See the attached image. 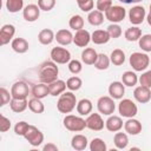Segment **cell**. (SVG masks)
Here are the masks:
<instances>
[{"label": "cell", "mask_w": 151, "mask_h": 151, "mask_svg": "<svg viewBox=\"0 0 151 151\" xmlns=\"http://www.w3.org/2000/svg\"><path fill=\"white\" fill-rule=\"evenodd\" d=\"M58 73H59L58 66L53 60L42 63L39 67V71H38L39 80L41 83H45V84H51L54 80H57L58 79Z\"/></svg>", "instance_id": "cell-1"}, {"label": "cell", "mask_w": 151, "mask_h": 151, "mask_svg": "<svg viewBox=\"0 0 151 151\" xmlns=\"http://www.w3.org/2000/svg\"><path fill=\"white\" fill-rule=\"evenodd\" d=\"M133 97H134V99H136L138 103L145 104V103H147V101L151 99V90H150V87H147V86L140 85V86H138V87L134 88V91H133Z\"/></svg>", "instance_id": "cell-13"}, {"label": "cell", "mask_w": 151, "mask_h": 151, "mask_svg": "<svg viewBox=\"0 0 151 151\" xmlns=\"http://www.w3.org/2000/svg\"><path fill=\"white\" fill-rule=\"evenodd\" d=\"M28 93H29V88H28V85L25 81H17L12 85V88H11L12 98L27 99Z\"/></svg>", "instance_id": "cell-10"}, {"label": "cell", "mask_w": 151, "mask_h": 151, "mask_svg": "<svg viewBox=\"0 0 151 151\" xmlns=\"http://www.w3.org/2000/svg\"><path fill=\"white\" fill-rule=\"evenodd\" d=\"M139 47L145 52H151V34H144L139 38Z\"/></svg>", "instance_id": "cell-41"}, {"label": "cell", "mask_w": 151, "mask_h": 151, "mask_svg": "<svg viewBox=\"0 0 151 151\" xmlns=\"http://www.w3.org/2000/svg\"><path fill=\"white\" fill-rule=\"evenodd\" d=\"M149 64H150V58L145 53L134 52L130 55V65L137 72H142V71L146 70Z\"/></svg>", "instance_id": "cell-3"}, {"label": "cell", "mask_w": 151, "mask_h": 151, "mask_svg": "<svg viewBox=\"0 0 151 151\" xmlns=\"http://www.w3.org/2000/svg\"><path fill=\"white\" fill-rule=\"evenodd\" d=\"M92 107H93V105H92L91 100L84 98V99H81V100L77 104V112H78L80 116H87L88 113H91Z\"/></svg>", "instance_id": "cell-29"}, {"label": "cell", "mask_w": 151, "mask_h": 151, "mask_svg": "<svg viewBox=\"0 0 151 151\" xmlns=\"http://www.w3.org/2000/svg\"><path fill=\"white\" fill-rule=\"evenodd\" d=\"M125 15H126V11H125V8L122 7V6H113V5H112V6L105 12V18H106L109 21L113 22V24H117V22L123 21L124 18H125Z\"/></svg>", "instance_id": "cell-8"}, {"label": "cell", "mask_w": 151, "mask_h": 151, "mask_svg": "<svg viewBox=\"0 0 151 151\" xmlns=\"http://www.w3.org/2000/svg\"><path fill=\"white\" fill-rule=\"evenodd\" d=\"M106 31L109 32L110 37L113 38V39L119 38V37L122 35V27H120L119 25H117V24H111V25H109V27H107Z\"/></svg>", "instance_id": "cell-42"}, {"label": "cell", "mask_w": 151, "mask_h": 151, "mask_svg": "<svg viewBox=\"0 0 151 151\" xmlns=\"http://www.w3.org/2000/svg\"><path fill=\"white\" fill-rule=\"evenodd\" d=\"M64 126L73 132H80L86 127V120L81 117H77L73 114H67L64 118Z\"/></svg>", "instance_id": "cell-4"}, {"label": "cell", "mask_w": 151, "mask_h": 151, "mask_svg": "<svg viewBox=\"0 0 151 151\" xmlns=\"http://www.w3.org/2000/svg\"><path fill=\"white\" fill-rule=\"evenodd\" d=\"M77 4L83 12H91V9H93L94 6L93 0H77Z\"/></svg>", "instance_id": "cell-43"}, {"label": "cell", "mask_w": 151, "mask_h": 151, "mask_svg": "<svg viewBox=\"0 0 151 151\" xmlns=\"http://www.w3.org/2000/svg\"><path fill=\"white\" fill-rule=\"evenodd\" d=\"M85 120L86 127L92 131H100L104 129V120L99 113H91Z\"/></svg>", "instance_id": "cell-12"}, {"label": "cell", "mask_w": 151, "mask_h": 151, "mask_svg": "<svg viewBox=\"0 0 151 151\" xmlns=\"http://www.w3.org/2000/svg\"><path fill=\"white\" fill-rule=\"evenodd\" d=\"M24 137H25V139L32 146H39L44 142V134H42V132L38 127H35L33 125H29V127L27 129V131L24 134Z\"/></svg>", "instance_id": "cell-7"}, {"label": "cell", "mask_w": 151, "mask_h": 151, "mask_svg": "<svg viewBox=\"0 0 151 151\" xmlns=\"http://www.w3.org/2000/svg\"><path fill=\"white\" fill-rule=\"evenodd\" d=\"M124 129L129 134L136 136L138 133L142 132V124L139 123V120L133 119V118H129L125 123H124Z\"/></svg>", "instance_id": "cell-18"}, {"label": "cell", "mask_w": 151, "mask_h": 151, "mask_svg": "<svg viewBox=\"0 0 151 151\" xmlns=\"http://www.w3.org/2000/svg\"><path fill=\"white\" fill-rule=\"evenodd\" d=\"M51 59L55 64H66L71 60V53L64 47H53L51 51Z\"/></svg>", "instance_id": "cell-9"}, {"label": "cell", "mask_w": 151, "mask_h": 151, "mask_svg": "<svg viewBox=\"0 0 151 151\" xmlns=\"http://www.w3.org/2000/svg\"><path fill=\"white\" fill-rule=\"evenodd\" d=\"M24 7V0H6V8L9 13H17Z\"/></svg>", "instance_id": "cell-37"}, {"label": "cell", "mask_w": 151, "mask_h": 151, "mask_svg": "<svg viewBox=\"0 0 151 151\" xmlns=\"http://www.w3.org/2000/svg\"><path fill=\"white\" fill-rule=\"evenodd\" d=\"M71 146L77 151H83L87 147V138L84 134H76L72 137Z\"/></svg>", "instance_id": "cell-24"}, {"label": "cell", "mask_w": 151, "mask_h": 151, "mask_svg": "<svg viewBox=\"0 0 151 151\" xmlns=\"http://www.w3.org/2000/svg\"><path fill=\"white\" fill-rule=\"evenodd\" d=\"M32 94H33V97L39 98V99L45 98L47 94H50L48 85H47V84H45V83L35 84V85L32 87Z\"/></svg>", "instance_id": "cell-25"}, {"label": "cell", "mask_w": 151, "mask_h": 151, "mask_svg": "<svg viewBox=\"0 0 151 151\" xmlns=\"http://www.w3.org/2000/svg\"><path fill=\"white\" fill-rule=\"evenodd\" d=\"M0 98H1V101H0V106H5L6 104H8L12 99V94L5 88V87H0Z\"/></svg>", "instance_id": "cell-47"}, {"label": "cell", "mask_w": 151, "mask_h": 151, "mask_svg": "<svg viewBox=\"0 0 151 151\" xmlns=\"http://www.w3.org/2000/svg\"><path fill=\"white\" fill-rule=\"evenodd\" d=\"M40 7L38 5H34V4H29L27 5L24 11H22V15H24V19L26 21H29V22H33L35 21L39 15H40Z\"/></svg>", "instance_id": "cell-14"}, {"label": "cell", "mask_w": 151, "mask_h": 151, "mask_svg": "<svg viewBox=\"0 0 151 151\" xmlns=\"http://www.w3.org/2000/svg\"><path fill=\"white\" fill-rule=\"evenodd\" d=\"M28 109L33 112V113H42L45 111V106L41 103V100L39 98L33 97L32 99L28 100Z\"/></svg>", "instance_id": "cell-34"}, {"label": "cell", "mask_w": 151, "mask_h": 151, "mask_svg": "<svg viewBox=\"0 0 151 151\" xmlns=\"http://www.w3.org/2000/svg\"><path fill=\"white\" fill-rule=\"evenodd\" d=\"M9 106L11 110L15 113H20L24 112L27 107H28V101L27 99H17V98H12L9 101Z\"/></svg>", "instance_id": "cell-26"}, {"label": "cell", "mask_w": 151, "mask_h": 151, "mask_svg": "<svg viewBox=\"0 0 151 151\" xmlns=\"http://www.w3.org/2000/svg\"><path fill=\"white\" fill-rule=\"evenodd\" d=\"M105 126L111 132H117L123 127V120L118 116H110L105 122Z\"/></svg>", "instance_id": "cell-23"}, {"label": "cell", "mask_w": 151, "mask_h": 151, "mask_svg": "<svg viewBox=\"0 0 151 151\" xmlns=\"http://www.w3.org/2000/svg\"><path fill=\"white\" fill-rule=\"evenodd\" d=\"M113 143H114V145H116L117 149L123 150V149H125V147L127 146V144H129V137H127V134L124 133V132H117V133L114 134Z\"/></svg>", "instance_id": "cell-31"}, {"label": "cell", "mask_w": 151, "mask_h": 151, "mask_svg": "<svg viewBox=\"0 0 151 151\" xmlns=\"http://www.w3.org/2000/svg\"><path fill=\"white\" fill-rule=\"evenodd\" d=\"M15 34V27L11 24H6L1 27L0 29V45L4 46L6 44H8L12 38L14 37Z\"/></svg>", "instance_id": "cell-15"}, {"label": "cell", "mask_w": 151, "mask_h": 151, "mask_svg": "<svg viewBox=\"0 0 151 151\" xmlns=\"http://www.w3.org/2000/svg\"><path fill=\"white\" fill-rule=\"evenodd\" d=\"M97 109L101 114H105V116L112 114L116 110V104L113 101V98L107 96L100 97L97 101Z\"/></svg>", "instance_id": "cell-6"}, {"label": "cell", "mask_w": 151, "mask_h": 151, "mask_svg": "<svg viewBox=\"0 0 151 151\" xmlns=\"http://www.w3.org/2000/svg\"><path fill=\"white\" fill-rule=\"evenodd\" d=\"M28 127H29V124L28 123H26V122H19L14 126V132L18 136H24L26 133V131H27Z\"/></svg>", "instance_id": "cell-45"}, {"label": "cell", "mask_w": 151, "mask_h": 151, "mask_svg": "<svg viewBox=\"0 0 151 151\" xmlns=\"http://www.w3.org/2000/svg\"><path fill=\"white\" fill-rule=\"evenodd\" d=\"M87 20H88V22H90L92 26H99V25H101L103 21H104V14H103V12H100V11H98V9L91 11V12H88Z\"/></svg>", "instance_id": "cell-30"}, {"label": "cell", "mask_w": 151, "mask_h": 151, "mask_svg": "<svg viewBox=\"0 0 151 151\" xmlns=\"http://www.w3.org/2000/svg\"><path fill=\"white\" fill-rule=\"evenodd\" d=\"M119 1L123 4H137V2H140L142 0H119Z\"/></svg>", "instance_id": "cell-52"}, {"label": "cell", "mask_w": 151, "mask_h": 151, "mask_svg": "<svg viewBox=\"0 0 151 151\" xmlns=\"http://www.w3.org/2000/svg\"><path fill=\"white\" fill-rule=\"evenodd\" d=\"M106 149H107L106 143L100 138H93L90 143L91 151H106Z\"/></svg>", "instance_id": "cell-39"}, {"label": "cell", "mask_w": 151, "mask_h": 151, "mask_svg": "<svg viewBox=\"0 0 151 151\" xmlns=\"http://www.w3.org/2000/svg\"><path fill=\"white\" fill-rule=\"evenodd\" d=\"M68 70H70V72L73 73V74H78V73H80L81 70H83L81 63H80L79 60H77V59H74V60H70V63H68Z\"/></svg>", "instance_id": "cell-44"}, {"label": "cell", "mask_w": 151, "mask_h": 151, "mask_svg": "<svg viewBox=\"0 0 151 151\" xmlns=\"http://www.w3.org/2000/svg\"><path fill=\"white\" fill-rule=\"evenodd\" d=\"M138 81L140 83V85H144V86L151 87V70H150V71L144 72V73L138 78Z\"/></svg>", "instance_id": "cell-48"}, {"label": "cell", "mask_w": 151, "mask_h": 151, "mask_svg": "<svg viewBox=\"0 0 151 151\" xmlns=\"http://www.w3.org/2000/svg\"><path fill=\"white\" fill-rule=\"evenodd\" d=\"M48 85V88H50V94L53 96V97H57V96H60L61 93L65 92L67 85L64 80H60V79H57L54 80L53 83L51 84H47Z\"/></svg>", "instance_id": "cell-20"}, {"label": "cell", "mask_w": 151, "mask_h": 151, "mask_svg": "<svg viewBox=\"0 0 151 151\" xmlns=\"http://www.w3.org/2000/svg\"><path fill=\"white\" fill-rule=\"evenodd\" d=\"M54 39H55V35H54L53 31L50 28H44L38 34V40L42 45H50Z\"/></svg>", "instance_id": "cell-27"}, {"label": "cell", "mask_w": 151, "mask_h": 151, "mask_svg": "<svg viewBox=\"0 0 151 151\" xmlns=\"http://www.w3.org/2000/svg\"><path fill=\"white\" fill-rule=\"evenodd\" d=\"M66 85H67V88L70 91H78L81 87L83 81H81V79L79 77H71V78L67 79Z\"/></svg>", "instance_id": "cell-40"}, {"label": "cell", "mask_w": 151, "mask_h": 151, "mask_svg": "<svg viewBox=\"0 0 151 151\" xmlns=\"http://www.w3.org/2000/svg\"><path fill=\"white\" fill-rule=\"evenodd\" d=\"M97 58H98V53L92 47H87L81 52V60L86 65H94Z\"/></svg>", "instance_id": "cell-22"}, {"label": "cell", "mask_w": 151, "mask_h": 151, "mask_svg": "<svg viewBox=\"0 0 151 151\" xmlns=\"http://www.w3.org/2000/svg\"><path fill=\"white\" fill-rule=\"evenodd\" d=\"M118 111L122 117L133 118L138 112V107L131 99H123L118 105Z\"/></svg>", "instance_id": "cell-5"}, {"label": "cell", "mask_w": 151, "mask_h": 151, "mask_svg": "<svg viewBox=\"0 0 151 151\" xmlns=\"http://www.w3.org/2000/svg\"><path fill=\"white\" fill-rule=\"evenodd\" d=\"M110 60H111V63H112L113 65L120 66V65H123L124 61H125V53H124L120 48H116V50L112 51V53H111V55H110Z\"/></svg>", "instance_id": "cell-32"}, {"label": "cell", "mask_w": 151, "mask_h": 151, "mask_svg": "<svg viewBox=\"0 0 151 151\" xmlns=\"http://www.w3.org/2000/svg\"><path fill=\"white\" fill-rule=\"evenodd\" d=\"M55 40L59 45L61 46H66L70 45L73 41V34L68 31V29H59L55 34Z\"/></svg>", "instance_id": "cell-19"}, {"label": "cell", "mask_w": 151, "mask_h": 151, "mask_svg": "<svg viewBox=\"0 0 151 151\" xmlns=\"http://www.w3.org/2000/svg\"><path fill=\"white\" fill-rule=\"evenodd\" d=\"M146 20H147V24L151 26V4H150V12H149V14L146 17Z\"/></svg>", "instance_id": "cell-53"}, {"label": "cell", "mask_w": 151, "mask_h": 151, "mask_svg": "<svg viewBox=\"0 0 151 151\" xmlns=\"http://www.w3.org/2000/svg\"><path fill=\"white\" fill-rule=\"evenodd\" d=\"M11 46H12L13 51L17 52V53H25V52L28 51V42L24 38H15V39H13Z\"/></svg>", "instance_id": "cell-28"}, {"label": "cell", "mask_w": 151, "mask_h": 151, "mask_svg": "<svg viewBox=\"0 0 151 151\" xmlns=\"http://www.w3.org/2000/svg\"><path fill=\"white\" fill-rule=\"evenodd\" d=\"M42 150L44 151H58V146L53 143H47L46 145H44Z\"/></svg>", "instance_id": "cell-51"}, {"label": "cell", "mask_w": 151, "mask_h": 151, "mask_svg": "<svg viewBox=\"0 0 151 151\" xmlns=\"http://www.w3.org/2000/svg\"><path fill=\"white\" fill-rule=\"evenodd\" d=\"M110 63H111L110 58L105 53H100V54H98L97 61L94 63V67L97 70H107L110 66Z\"/></svg>", "instance_id": "cell-36"}, {"label": "cell", "mask_w": 151, "mask_h": 151, "mask_svg": "<svg viewBox=\"0 0 151 151\" xmlns=\"http://www.w3.org/2000/svg\"><path fill=\"white\" fill-rule=\"evenodd\" d=\"M38 6L41 11H51L55 6V0H38Z\"/></svg>", "instance_id": "cell-46"}, {"label": "cell", "mask_w": 151, "mask_h": 151, "mask_svg": "<svg viewBox=\"0 0 151 151\" xmlns=\"http://www.w3.org/2000/svg\"><path fill=\"white\" fill-rule=\"evenodd\" d=\"M76 94H73L72 92H64L60 94L57 101V109L60 113H70L76 107Z\"/></svg>", "instance_id": "cell-2"}, {"label": "cell", "mask_w": 151, "mask_h": 151, "mask_svg": "<svg viewBox=\"0 0 151 151\" xmlns=\"http://www.w3.org/2000/svg\"><path fill=\"white\" fill-rule=\"evenodd\" d=\"M68 25H70V27H71L72 29L79 31V29H81V28L84 27V19H83L81 15L76 14V15L71 17V19H70V21H68Z\"/></svg>", "instance_id": "cell-38"}, {"label": "cell", "mask_w": 151, "mask_h": 151, "mask_svg": "<svg viewBox=\"0 0 151 151\" xmlns=\"http://www.w3.org/2000/svg\"><path fill=\"white\" fill-rule=\"evenodd\" d=\"M97 9L100 12H106L112 6V0H97Z\"/></svg>", "instance_id": "cell-49"}, {"label": "cell", "mask_w": 151, "mask_h": 151, "mask_svg": "<svg viewBox=\"0 0 151 151\" xmlns=\"http://www.w3.org/2000/svg\"><path fill=\"white\" fill-rule=\"evenodd\" d=\"M137 81H138V77H137V74H136L134 72H132V71H126V72H124L123 76H122V83H123L125 86L132 87V86H134V85L137 84Z\"/></svg>", "instance_id": "cell-33"}, {"label": "cell", "mask_w": 151, "mask_h": 151, "mask_svg": "<svg viewBox=\"0 0 151 151\" xmlns=\"http://www.w3.org/2000/svg\"><path fill=\"white\" fill-rule=\"evenodd\" d=\"M124 35L127 41H137L142 37V29L138 27H130L125 31Z\"/></svg>", "instance_id": "cell-35"}, {"label": "cell", "mask_w": 151, "mask_h": 151, "mask_svg": "<svg viewBox=\"0 0 151 151\" xmlns=\"http://www.w3.org/2000/svg\"><path fill=\"white\" fill-rule=\"evenodd\" d=\"M125 93V85L120 81H113L109 86V94L113 99H122Z\"/></svg>", "instance_id": "cell-17"}, {"label": "cell", "mask_w": 151, "mask_h": 151, "mask_svg": "<svg viewBox=\"0 0 151 151\" xmlns=\"http://www.w3.org/2000/svg\"><path fill=\"white\" fill-rule=\"evenodd\" d=\"M9 127H11V120L7 117H5L4 114H1V117H0V131L6 132L9 130Z\"/></svg>", "instance_id": "cell-50"}, {"label": "cell", "mask_w": 151, "mask_h": 151, "mask_svg": "<svg viewBox=\"0 0 151 151\" xmlns=\"http://www.w3.org/2000/svg\"><path fill=\"white\" fill-rule=\"evenodd\" d=\"M110 39H111V37H110L109 32H107V31H104V29H96V31L91 34V40H92L96 45L106 44Z\"/></svg>", "instance_id": "cell-21"}, {"label": "cell", "mask_w": 151, "mask_h": 151, "mask_svg": "<svg viewBox=\"0 0 151 151\" xmlns=\"http://www.w3.org/2000/svg\"><path fill=\"white\" fill-rule=\"evenodd\" d=\"M91 41V34L86 29H79L76 32V34L73 35V42L78 46V47H85L88 45V42Z\"/></svg>", "instance_id": "cell-16"}, {"label": "cell", "mask_w": 151, "mask_h": 151, "mask_svg": "<svg viewBox=\"0 0 151 151\" xmlns=\"http://www.w3.org/2000/svg\"><path fill=\"white\" fill-rule=\"evenodd\" d=\"M145 8L143 6H134L129 11V18L132 25H139L145 19Z\"/></svg>", "instance_id": "cell-11"}]
</instances>
